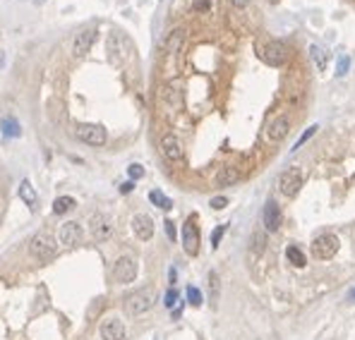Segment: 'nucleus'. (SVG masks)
I'll use <instances>...</instances> for the list:
<instances>
[{
	"instance_id": "nucleus-28",
	"label": "nucleus",
	"mask_w": 355,
	"mask_h": 340,
	"mask_svg": "<svg viewBox=\"0 0 355 340\" xmlns=\"http://www.w3.org/2000/svg\"><path fill=\"white\" fill-rule=\"evenodd\" d=\"M164 304H166V307H168V309H173V307H176V304H178V290H176V287H171V290L166 292V297H164Z\"/></svg>"
},
{
	"instance_id": "nucleus-2",
	"label": "nucleus",
	"mask_w": 355,
	"mask_h": 340,
	"mask_svg": "<svg viewBox=\"0 0 355 340\" xmlns=\"http://www.w3.org/2000/svg\"><path fill=\"white\" fill-rule=\"evenodd\" d=\"M29 252L31 257L39 259V261H53L58 254V245L48 232H36L31 240H29Z\"/></svg>"
},
{
	"instance_id": "nucleus-8",
	"label": "nucleus",
	"mask_w": 355,
	"mask_h": 340,
	"mask_svg": "<svg viewBox=\"0 0 355 340\" xmlns=\"http://www.w3.org/2000/svg\"><path fill=\"white\" fill-rule=\"evenodd\" d=\"M82 237H84L82 225H80V223H75V220L63 223V225H60V230H58V240H60V245H65V247L82 245Z\"/></svg>"
},
{
	"instance_id": "nucleus-19",
	"label": "nucleus",
	"mask_w": 355,
	"mask_h": 340,
	"mask_svg": "<svg viewBox=\"0 0 355 340\" xmlns=\"http://www.w3.org/2000/svg\"><path fill=\"white\" fill-rule=\"evenodd\" d=\"M238 180H240V170H238V168H233V165H223L219 173H216V182H219L221 187L235 185Z\"/></svg>"
},
{
	"instance_id": "nucleus-25",
	"label": "nucleus",
	"mask_w": 355,
	"mask_h": 340,
	"mask_svg": "<svg viewBox=\"0 0 355 340\" xmlns=\"http://www.w3.org/2000/svg\"><path fill=\"white\" fill-rule=\"evenodd\" d=\"M187 302H190L192 307H199V304H202V292H199L194 285L187 287Z\"/></svg>"
},
{
	"instance_id": "nucleus-34",
	"label": "nucleus",
	"mask_w": 355,
	"mask_h": 340,
	"mask_svg": "<svg viewBox=\"0 0 355 340\" xmlns=\"http://www.w3.org/2000/svg\"><path fill=\"white\" fill-rule=\"evenodd\" d=\"M264 242H266V240H264V235H255V252H264Z\"/></svg>"
},
{
	"instance_id": "nucleus-14",
	"label": "nucleus",
	"mask_w": 355,
	"mask_h": 340,
	"mask_svg": "<svg viewBox=\"0 0 355 340\" xmlns=\"http://www.w3.org/2000/svg\"><path fill=\"white\" fill-rule=\"evenodd\" d=\"M94 39H96V29L94 27L82 29V31L75 36L72 53H75V55H87V53H89V48H91V43H94Z\"/></svg>"
},
{
	"instance_id": "nucleus-22",
	"label": "nucleus",
	"mask_w": 355,
	"mask_h": 340,
	"mask_svg": "<svg viewBox=\"0 0 355 340\" xmlns=\"http://www.w3.org/2000/svg\"><path fill=\"white\" fill-rule=\"evenodd\" d=\"M286 257H288V261H290L293 266H298V269H305V264H307V259H305V254H302V249L300 247H295V245H290L286 249Z\"/></svg>"
},
{
	"instance_id": "nucleus-31",
	"label": "nucleus",
	"mask_w": 355,
	"mask_h": 340,
	"mask_svg": "<svg viewBox=\"0 0 355 340\" xmlns=\"http://www.w3.org/2000/svg\"><path fill=\"white\" fill-rule=\"evenodd\" d=\"M209 206H211L214 211H221V208H226V206H228V199H226V197H214Z\"/></svg>"
},
{
	"instance_id": "nucleus-3",
	"label": "nucleus",
	"mask_w": 355,
	"mask_h": 340,
	"mask_svg": "<svg viewBox=\"0 0 355 340\" xmlns=\"http://www.w3.org/2000/svg\"><path fill=\"white\" fill-rule=\"evenodd\" d=\"M75 136L89 144V146H103L106 144V130L101 125H94V123H82L75 127Z\"/></svg>"
},
{
	"instance_id": "nucleus-36",
	"label": "nucleus",
	"mask_w": 355,
	"mask_h": 340,
	"mask_svg": "<svg viewBox=\"0 0 355 340\" xmlns=\"http://www.w3.org/2000/svg\"><path fill=\"white\" fill-rule=\"evenodd\" d=\"M132 190H135V182H125L123 187H120V192H123V194H130Z\"/></svg>"
},
{
	"instance_id": "nucleus-33",
	"label": "nucleus",
	"mask_w": 355,
	"mask_h": 340,
	"mask_svg": "<svg viewBox=\"0 0 355 340\" xmlns=\"http://www.w3.org/2000/svg\"><path fill=\"white\" fill-rule=\"evenodd\" d=\"M346 72H348V58L343 55L341 60H339V72H336V74H339V77H343Z\"/></svg>"
},
{
	"instance_id": "nucleus-35",
	"label": "nucleus",
	"mask_w": 355,
	"mask_h": 340,
	"mask_svg": "<svg viewBox=\"0 0 355 340\" xmlns=\"http://www.w3.org/2000/svg\"><path fill=\"white\" fill-rule=\"evenodd\" d=\"M197 12H204V10H209V0H194V5H192Z\"/></svg>"
},
{
	"instance_id": "nucleus-27",
	"label": "nucleus",
	"mask_w": 355,
	"mask_h": 340,
	"mask_svg": "<svg viewBox=\"0 0 355 340\" xmlns=\"http://www.w3.org/2000/svg\"><path fill=\"white\" fill-rule=\"evenodd\" d=\"M314 132H317V125H312V127H307V130L302 132V136H300V139H298V141L293 144V151H298V149H300L302 144H305V141H307V139H310V136H312Z\"/></svg>"
},
{
	"instance_id": "nucleus-6",
	"label": "nucleus",
	"mask_w": 355,
	"mask_h": 340,
	"mask_svg": "<svg viewBox=\"0 0 355 340\" xmlns=\"http://www.w3.org/2000/svg\"><path fill=\"white\" fill-rule=\"evenodd\" d=\"M182 249L187 257H197L199 254V228L194 223V218H187L182 225Z\"/></svg>"
},
{
	"instance_id": "nucleus-17",
	"label": "nucleus",
	"mask_w": 355,
	"mask_h": 340,
	"mask_svg": "<svg viewBox=\"0 0 355 340\" xmlns=\"http://www.w3.org/2000/svg\"><path fill=\"white\" fill-rule=\"evenodd\" d=\"M19 199H22V202H24V204H27L31 211H36L39 194H36V190L31 187V182H29V180H22V185H19Z\"/></svg>"
},
{
	"instance_id": "nucleus-37",
	"label": "nucleus",
	"mask_w": 355,
	"mask_h": 340,
	"mask_svg": "<svg viewBox=\"0 0 355 340\" xmlns=\"http://www.w3.org/2000/svg\"><path fill=\"white\" fill-rule=\"evenodd\" d=\"M180 314H182V304H178L176 309H173V319H178V316H180Z\"/></svg>"
},
{
	"instance_id": "nucleus-38",
	"label": "nucleus",
	"mask_w": 355,
	"mask_h": 340,
	"mask_svg": "<svg viewBox=\"0 0 355 340\" xmlns=\"http://www.w3.org/2000/svg\"><path fill=\"white\" fill-rule=\"evenodd\" d=\"M168 278H171V283H176V269H171V271H168Z\"/></svg>"
},
{
	"instance_id": "nucleus-1",
	"label": "nucleus",
	"mask_w": 355,
	"mask_h": 340,
	"mask_svg": "<svg viewBox=\"0 0 355 340\" xmlns=\"http://www.w3.org/2000/svg\"><path fill=\"white\" fill-rule=\"evenodd\" d=\"M156 302V290L154 287H142L132 295L125 297V312L130 316H142L144 312H149Z\"/></svg>"
},
{
	"instance_id": "nucleus-12",
	"label": "nucleus",
	"mask_w": 355,
	"mask_h": 340,
	"mask_svg": "<svg viewBox=\"0 0 355 340\" xmlns=\"http://www.w3.org/2000/svg\"><path fill=\"white\" fill-rule=\"evenodd\" d=\"M132 230H135V235L142 240V242L151 240V237H154V220H151V216H147V213H137V216L132 218Z\"/></svg>"
},
{
	"instance_id": "nucleus-29",
	"label": "nucleus",
	"mask_w": 355,
	"mask_h": 340,
	"mask_svg": "<svg viewBox=\"0 0 355 340\" xmlns=\"http://www.w3.org/2000/svg\"><path fill=\"white\" fill-rule=\"evenodd\" d=\"M127 175H130V180H139V177H144V168L139 163H132L127 168Z\"/></svg>"
},
{
	"instance_id": "nucleus-24",
	"label": "nucleus",
	"mask_w": 355,
	"mask_h": 340,
	"mask_svg": "<svg viewBox=\"0 0 355 340\" xmlns=\"http://www.w3.org/2000/svg\"><path fill=\"white\" fill-rule=\"evenodd\" d=\"M2 132L7 136H17L19 135V125L14 123L12 118H5V120H2Z\"/></svg>"
},
{
	"instance_id": "nucleus-4",
	"label": "nucleus",
	"mask_w": 355,
	"mask_h": 340,
	"mask_svg": "<svg viewBox=\"0 0 355 340\" xmlns=\"http://www.w3.org/2000/svg\"><path fill=\"white\" fill-rule=\"evenodd\" d=\"M339 247H341L339 237H336V235H329V232H327V235H319V237L312 242V254H314V259L327 261V259L336 257Z\"/></svg>"
},
{
	"instance_id": "nucleus-18",
	"label": "nucleus",
	"mask_w": 355,
	"mask_h": 340,
	"mask_svg": "<svg viewBox=\"0 0 355 340\" xmlns=\"http://www.w3.org/2000/svg\"><path fill=\"white\" fill-rule=\"evenodd\" d=\"M182 41H185V29H173V31L168 34L166 43H164V51H166L168 55H176L178 51H180Z\"/></svg>"
},
{
	"instance_id": "nucleus-11",
	"label": "nucleus",
	"mask_w": 355,
	"mask_h": 340,
	"mask_svg": "<svg viewBox=\"0 0 355 340\" xmlns=\"http://www.w3.org/2000/svg\"><path fill=\"white\" fill-rule=\"evenodd\" d=\"M262 220H264V228L269 232H276L278 228H281V208H278V204L273 202V199H269L266 204H264V211H262Z\"/></svg>"
},
{
	"instance_id": "nucleus-9",
	"label": "nucleus",
	"mask_w": 355,
	"mask_h": 340,
	"mask_svg": "<svg viewBox=\"0 0 355 340\" xmlns=\"http://www.w3.org/2000/svg\"><path fill=\"white\" fill-rule=\"evenodd\" d=\"M89 232H91V237H94L96 242H103V240H108L110 232H113L110 218L106 216V213H94V216L89 218Z\"/></svg>"
},
{
	"instance_id": "nucleus-15",
	"label": "nucleus",
	"mask_w": 355,
	"mask_h": 340,
	"mask_svg": "<svg viewBox=\"0 0 355 340\" xmlns=\"http://www.w3.org/2000/svg\"><path fill=\"white\" fill-rule=\"evenodd\" d=\"M101 338L103 340H125V324L120 319H106L101 324Z\"/></svg>"
},
{
	"instance_id": "nucleus-7",
	"label": "nucleus",
	"mask_w": 355,
	"mask_h": 340,
	"mask_svg": "<svg viewBox=\"0 0 355 340\" xmlns=\"http://www.w3.org/2000/svg\"><path fill=\"white\" fill-rule=\"evenodd\" d=\"M113 275H115V280L118 283H132L137 278V261L132 257H120L115 261V266H113Z\"/></svg>"
},
{
	"instance_id": "nucleus-39",
	"label": "nucleus",
	"mask_w": 355,
	"mask_h": 340,
	"mask_svg": "<svg viewBox=\"0 0 355 340\" xmlns=\"http://www.w3.org/2000/svg\"><path fill=\"white\" fill-rule=\"evenodd\" d=\"M348 299H351V302H355V287L351 290V292H348Z\"/></svg>"
},
{
	"instance_id": "nucleus-26",
	"label": "nucleus",
	"mask_w": 355,
	"mask_h": 340,
	"mask_svg": "<svg viewBox=\"0 0 355 340\" xmlns=\"http://www.w3.org/2000/svg\"><path fill=\"white\" fill-rule=\"evenodd\" d=\"M226 230H228V225H219L216 230L211 232V249H216L221 245V237L226 235Z\"/></svg>"
},
{
	"instance_id": "nucleus-13",
	"label": "nucleus",
	"mask_w": 355,
	"mask_h": 340,
	"mask_svg": "<svg viewBox=\"0 0 355 340\" xmlns=\"http://www.w3.org/2000/svg\"><path fill=\"white\" fill-rule=\"evenodd\" d=\"M161 153H164L171 163H180V161H182V146H180L178 136L164 135V139H161Z\"/></svg>"
},
{
	"instance_id": "nucleus-5",
	"label": "nucleus",
	"mask_w": 355,
	"mask_h": 340,
	"mask_svg": "<svg viewBox=\"0 0 355 340\" xmlns=\"http://www.w3.org/2000/svg\"><path fill=\"white\" fill-rule=\"evenodd\" d=\"M300 185H302V170L300 168H288V170H283L281 177H278V190H281L283 197H290V199L298 194Z\"/></svg>"
},
{
	"instance_id": "nucleus-40",
	"label": "nucleus",
	"mask_w": 355,
	"mask_h": 340,
	"mask_svg": "<svg viewBox=\"0 0 355 340\" xmlns=\"http://www.w3.org/2000/svg\"><path fill=\"white\" fill-rule=\"evenodd\" d=\"M235 5H247V0H233Z\"/></svg>"
},
{
	"instance_id": "nucleus-10",
	"label": "nucleus",
	"mask_w": 355,
	"mask_h": 340,
	"mask_svg": "<svg viewBox=\"0 0 355 340\" xmlns=\"http://www.w3.org/2000/svg\"><path fill=\"white\" fill-rule=\"evenodd\" d=\"M262 60L266 63V65H271V68H278V65H283L286 63V46L278 41H269L264 48H262Z\"/></svg>"
},
{
	"instance_id": "nucleus-21",
	"label": "nucleus",
	"mask_w": 355,
	"mask_h": 340,
	"mask_svg": "<svg viewBox=\"0 0 355 340\" xmlns=\"http://www.w3.org/2000/svg\"><path fill=\"white\" fill-rule=\"evenodd\" d=\"M310 53H312V60H314V65H317V69H327V65H329V55H327V51L322 48V46H310Z\"/></svg>"
},
{
	"instance_id": "nucleus-16",
	"label": "nucleus",
	"mask_w": 355,
	"mask_h": 340,
	"mask_svg": "<svg viewBox=\"0 0 355 340\" xmlns=\"http://www.w3.org/2000/svg\"><path fill=\"white\" fill-rule=\"evenodd\" d=\"M288 130H290L288 115H278V118H273L271 125H269V139H271V141H281V139H286Z\"/></svg>"
},
{
	"instance_id": "nucleus-30",
	"label": "nucleus",
	"mask_w": 355,
	"mask_h": 340,
	"mask_svg": "<svg viewBox=\"0 0 355 340\" xmlns=\"http://www.w3.org/2000/svg\"><path fill=\"white\" fill-rule=\"evenodd\" d=\"M209 285H211V299H216L219 297V275L214 271L209 273Z\"/></svg>"
},
{
	"instance_id": "nucleus-32",
	"label": "nucleus",
	"mask_w": 355,
	"mask_h": 340,
	"mask_svg": "<svg viewBox=\"0 0 355 340\" xmlns=\"http://www.w3.org/2000/svg\"><path fill=\"white\" fill-rule=\"evenodd\" d=\"M166 235H168V240H176V223L173 220H166Z\"/></svg>"
},
{
	"instance_id": "nucleus-20",
	"label": "nucleus",
	"mask_w": 355,
	"mask_h": 340,
	"mask_svg": "<svg viewBox=\"0 0 355 340\" xmlns=\"http://www.w3.org/2000/svg\"><path fill=\"white\" fill-rule=\"evenodd\" d=\"M77 206V202L72 199V197H58L53 202V213L55 216H63V213H68V211H72Z\"/></svg>"
},
{
	"instance_id": "nucleus-23",
	"label": "nucleus",
	"mask_w": 355,
	"mask_h": 340,
	"mask_svg": "<svg viewBox=\"0 0 355 340\" xmlns=\"http://www.w3.org/2000/svg\"><path fill=\"white\" fill-rule=\"evenodd\" d=\"M149 202L154 206H159V208H164V211H168V208H173V202L166 197L161 190H151L149 192Z\"/></svg>"
}]
</instances>
